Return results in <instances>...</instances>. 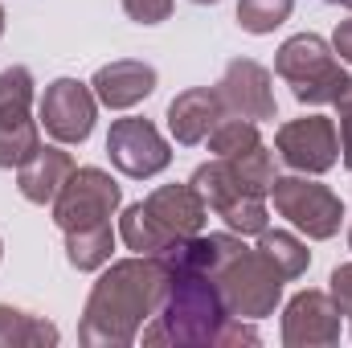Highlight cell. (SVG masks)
Instances as JSON below:
<instances>
[{
	"label": "cell",
	"mask_w": 352,
	"mask_h": 348,
	"mask_svg": "<svg viewBox=\"0 0 352 348\" xmlns=\"http://www.w3.org/2000/svg\"><path fill=\"white\" fill-rule=\"evenodd\" d=\"M168 291V266L152 254L111 262L94 283L78 324L82 345H131Z\"/></svg>",
	"instance_id": "1"
},
{
	"label": "cell",
	"mask_w": 352,
	"mask_h": 348,
	"mask_svg": "<svg viewBox=\"0 0 352 348\" xmlns=\"http://www.w3.org/2000/svg\"><path fill=\"white\" fill-rule=\"evenodd\" d=\"M230 312L213 274L168 270V291L144 328V345H217Z\"/></svg>",
	"instance_id": "2"
},
{
	"label": "cell",
	"mask_w": 352,
	"mask_h": 348,
	"mask_svg": "<svg viewBox=\"0 0 352 348\" xmlns=\"http://www.w3.org/2000/svg\"><path fill=\"white\" fill-rule=\"evenodd\" d=\"M274 70H278V78L291 87V94H295L299 102H311V107L336 102V94L349 83L344 66L332 58L328 41L316 37V33H295V37H287V41L278 45V54H274Z\"/></svg>",
	"instance_id": "3"
},
{
	"label": "cell",
	"mask_w": 352,
	"mask_h": 348,
	"mask_svg": "<svg viewBox=\"0 0 352 348\" xmlns=\"http://www.w3.org/2000/svg\"><path fill=\"white\" fill-rule=\"evenodd\" d=\"M213 279H217V291L226 299V312L238 316V320H263V316H270L278 307L283 283H287L278 274V266L266 259L263 250H250V246H242Z\"/></svg>",
	"instance_id": "4"
},
{
	"label": "cell",
	"mask_w": 352,
	"mask_h": 348,
	"mask_svg": "<svg viewBox=\"0 0 352 348\" xmlns=\"http://www.w3.org/2000/svg\"><path fill=\"white\" fill-rule=\"evenodd\" d=\"M270 197H274V209L295 226L303 230L307 238L324 242V238H336L340 234V221H344V201L320 184V180H307V176H278L270 184Z\"/></svg>",
	"instance_id": "5"
},
{
	"label": "cell",
	"mask_w": 352,
	"mask_h": 348,
	"mask_svg": "<svg viewBox=\"0 0 352 348\" xmlns=\"http://www.w3.org/2000/svg\"><path fill=\"white\" fill-rule=\"evenodd\" d=\"M119 201H123V188L102 168H74V173L66 176L62 193L54 197V221H58L62 234L90 230V226L111 221V213L119 209Z\"/></svg>",
	"instance_id": "6"
},
{
	"label": "cell",
	"mask_w": 352,
	"mask_h": 348,
	"mask_svg": "<svg viewBox=\"0 0 352 348\" xmlns=\"http://www.w3.org/2000/svg\"><path fill=\"white\" fill-rule=\"evenodd\" d=\"M107 156L119 173L135 176V180H148V176L164 173L173 164L168 140L148 119H115L107 131Z\"/></svg>",
	"instance_id": "7"
},
{
	"label": "cell",
	"mask_w": 352,
	"mask_h": 348,
	"mask_svg": "<svg viewBox=\"0 0 352 348\" xmlns=\"http://www.w3.org/2000/svg\"><path fill=\"white\" fill-rule=\"evenodd\" d=\"M274 148L295 173L320 176L340 160V131L328 115H303V119H291L278 127Z\"/></svg>",
	"instance_id": "8"
},
{
	"label": "cell",
	"mask_w": 352,
	"mask_h": 348,
	"mask_svg": "<svg viewBox=\"0 0 352 348\" xmlns=\"http://www.w3.org/2000/svg\"><path fill=\"white\" fill-rule=\"evenodd\" d=\"M41 127L58 140V144H82L90 131H94V119H98V98L87 83L78 78H58L50 83L41 94Z\"/></svg>",
	"instance_id": "9"
},
{
	"label": "cell",
	"mask_w": 352,
	"mask_h": 348,
	"mask_svg": "<svg viewBox=\"0 0 352 348\" xmlns=\"http://www.w3.org/2000/svg\"><path fill=\"white\" fill-rule=\"evenodd\" d=\"M340 340V312L324 291H299L283 312L287 348H328Z\"/></svg>",
	"instance_id": "10"
},
{
	"label": "cell",
	"mask_w": 352,
	"mask_h": 348,
	"mask_svg": "<svg viewBox=\"0 0 352 348\" xmlns=\"http://www.w3.org/2000/svg\"><path fill=\"white\" fill-rule=\"evenodd\" d=\"M217 98L226 107V115H242V119H274V90H270V70L250 62V58H234L217 83Z\"/></svg>",
	"instance_id": "11"
},
{
	"label": "cell",
	"mask_w": 352,
	"mask_h": 348,
	"mask_svg": "<svg viewBox=\"0 0 352 348\" xmlns=\"http://www.w3.org/2000/svg\"><path fill=\"white\" fill-rule=\"evenodd\" d=\"M144 209L152 213V221L173 238V246L180 238H192V234H201V226H205V201H201V193L192 188V184H160L156 193H148V201H144Z\"/></svg>",
	"instance_id": "12"
},
{
	"label": "cell",
	"mask_w": 352,
	"mask_h": 348,
	"mask_svg": "<svg viewBox=\"0 0 352 348\" xmlns=\"http://www.w3.org/2000/svg\"><path fill=\"white\" fill-rule=\"evenodd\" d=\"M90 90H94V98H98L102 107H111V111H127V107L144 102V98L156 90V70H152L148 62L119 58V62H111V66H102V70L94 74Z\"/></svg>",
	"instance_id": "13"
},
{
	"label": "cell",
	"mask_w": 352,
	"mask_h": 348,
	"mask_svg": "<svg viewBox=\"0 0 352 348\" xmlns=\"http://www.w3.org/2000/svg\"><path fill=\"white\" fill-rule=\"evenodd\" d=\"M221 115H226V107H221L217 90L192 87V90H184V94L173 98V107H168V131H173L176 144L197 148V144L209 140V131L217 127Z\"/></svg>",
	"instance_id": "14"
},
{
	"label": "cell",
	"mask_w": 352,
	"mask_h": 348,
	"mask_svg": "<svg viewBox=\"0 0 352 348\" xmlns=\"http://www.w3.org/2000/svg\"><path fill=\"white\" fill-rule=\"evenodd\" d=\"M74 168H78V164H74L70 152L45 148V144H41V148L16 168V188H21V197L33 201V205H54V197L62 193L66 176L74 173Z\"/></svg>",
	"instance_id": "15"
},
{
	"label": "cell",
	"mask_w": 352,
	"mask_h": 348,
	"mask_svg": "<svg viewBox=\"0 0 352 348\" xmlns=\"http://www.w3.org/2000/svg\"><path fill=\"white\" fill-rule=\"evenodd\" d=\"M41 148V127L29 107H0V168H21Z\"/></svg>",
	"instance_id": "16"
},
{
	"label": "cell",
	"mask_w": 352,
	"mask_h": 348,
	"mask_svg": "<svg viewBox=\"0 0 352 348\" xmlns=\"http://www.w3.org/2000/svg\"><path fill=\"white\" fill-rule=\"evenodd\" d=\"M33 345H58V328L33 312L0 303V348H33Z\"/></svg>",
	"instance_id": "17"
},
{
	"label": "cell",
	"mask_w": 352,
	"mask_h": 348,
	"mask_svg": "<svg viewBox=\"0 0 352 348\" xmlns=\"http://www.w3.org/2000/svg\"><path fill=\"white\" fill-rule=\"evenodd\" d=\"M221 160H230V168L238 176L242 193H250V197H270V184L278 180V164H274V152H270V148L254 144L250 152L221 156Z\"/></svg>",
	"instance_id": "18"
},
{
	"label": "cell",
	"mask_w": 352,
	"mask_h": 348,
	"mask_svg": "<svg viewBox=\"0 0 352 348\" xmlns=\"http://www.w3.org/2000/svg\"><path fill=\"white\" fill-rule=\"evenodd\" d=\"M111 250H115V230H111V221L66 234V259H70V266H78V270H98V266H107V262H111Z\"/></svg>",
	"instance_id": "19"
},
{
	"label": "cell",
	"mask_w": 352,
	"mask_h": 348,
	"mask_svg": "<svg viewBox=\"0 0 352 348\" xmlns=\"http://www.w3.org/2000/svg\"><path fill=\"white\" fill-rule=\"evenodd\" d=\"M258 250L278 266L283 279H299V274L311 266V250H307L295 234H287V230H263V234H258Z\"/></svg>",
	"instance_id": "20"
},
{
	"label": "cell",
	"mask_w": 352,
	"mask_h": 348,
	"mask_svg": "<svg viewBox=\"0 0 352 348\" xmlns=\"http://www.w3.org/2000/svg\"><path fill=\"white\" fill-rule=\"evenodd\" d=\"M258 140V123L254 119H242V115H221L217 127L209 131V152L213 156H238V152H250Z\"/></svg>",
	"instance_id": "21"
},
{
	"label": "cell",
	"mask_w": 352,
	"mask_h": 348,
	"mask_svg": "<svg viewBox=\"0 0 352 348\" xmlns=\"http://www.w3.org/2000/svg\"><path fill=\"white\" fill-rule=\"evenodd\" d=\"M291 8H295V0H242L238 4V25L246 33L263 37V33H274L291 17Z\"/></svg>",
	"instance_id": "22"
},
{
	"label": "cell",
	"mask_w": 352,
	"mask_h": 348,
	"mask_svg": "<svg viewBox=\"0 0 352 348\" xmlns=\"http://www.w3.org/2000/svg\"><path fill=\"white\" fill-rule=\"evenodd\" d=\"M217 217L234 230V234H263L266 230V205L263 197H238V201H230V205H221L217 209Z\"/></svg>",
	"instance_id": "23"
},
{
	"label": "cell",
	"mask_w": 352,
	"mask_h": 348,
	"mask_svg": "<svg viewBox=\"0 0 352 348\" xmlns=\"http://www.w3.org/2000/svg\"><path fill=\"white\" fill-rule=\"evenodd\" d=\"M33 102V74L25 66H8L0 74V107H29Z\"/></svg>",
	"instance_id": "24"
},
{
	"label": "cell",
	"mask_w": 352,
	"mask_h": 348,
	"mask_svg": "<svg viewBox=\"0 0 352 348\" xmlns=\"http://www.w3.org/2000/svg\"><path fill=\"white\" fill-rule=\"evenodd\" d=\"M123 8L140 25H160V21L173 17V0H123Z\"/></svg>",
	"instance_id": "25"
},
{
	"label": "cell",
	"mask_w": 352,
	"mask_h": 348,
	"mask_svg": "<svg viewBox=\"0 0 352 348\" xmlns=\"http://www.w3.org/2000/svg\"><path fill=\"white\" fill-rule=\"evenodd\" d=\"M328 295H332L336 312H340V316H349V324H352V262L332 270V287H328Z\"/></svg>",
	"instance_id": "26"
},
{
	"label": "cell",
	"mask_w": 352,
	"mask_h": 348,
	"mask_svg": "<svg viewBox=\"0 0 352 348\" xmlns=\"http://www.w3.org/2000/svg\"><path fill=\"white\" fill-rule=\"evenodd\" d=\"M332 50L340 54V62H352V17L336 25V33H332Z\"/></svg>",
	"instance_id": "27"
},
{
	"label": "cell",
	"mask_w": 352,
	"mask_h": 348,
	"mask_svg": "<svg viewBox=\"0 0 352 348\" xmlns=\"http://www.w3.org/2000/svg\"><path fill=\"white\" fill-rule=\"evenodd\" d=\"M336 111H340V123H352V78L344 83V90L336 94Z\"/></svg>",
	"instance_id": "28"
},
{
	"label": "cell",
	"mask_w": 352,
	"mask_h": 348,
	"mask_svg": "<svg viewBox=\"0 0 352 348\" xmlns=\"http://www.w3.org/2000/svg\"><path fill=\"white\" fill-rule=\"evenodd\" d=\"M0 37H4V8H0Z\"/></svg>",
	"instance_id": "29"
},
{
	"label": "cell",
	"mask_w": 352,
	"mask_h": 348,
	"mask_svg": "<svg viewBox=\"0 0 352 348\" xmlns=\"http://www.w3.org/2000/svg\"><path fill=\"white\" fill-rule=\"evenodd\" d=\"M328 4H349V8H352V0H328Z\"/></svg>",
	"instance_id": "30"
},
{
	"label": "cell",
	"mask_w": 352,
	"mask_h": 348,
	"mask_svg": "<svg viewBox=\"0 0 352 348\" xmlns=\"http://www.w3.org/2000/svg\"><path fill=\"white\" fill-rule=\"evenodd\" d=\"M192 4H217V0H192Z\"/></svg>",
	"instance_id": "31"
},
{
	"label": "cell",
	"mask_w": 352,
	"mask_h": 348,
	"mask_svg": "<svg viewBox=\"0 0 352 348\" xmlns=\"http://www.w3.org/2000/svg\"><path fill=\"white\" fill-rule=\"evenodd\" d=\"M349 250H352V230H349Z\"/></svg>",
	"instance_id": "32"
},
{
	"label": "cell",
	"mask_w": 352,
	"mask_h": 348,
	"mask_svg": "<svg viewBox=\"0 0 352 348\" xmlns=\"http://www.w3.org/2000/svg\"><path fill=\"white\" fill-rule=\"evenodd\" d=\"M0 254H4V242H0Z\"/></svg>",
	"instance_id": "33"
}]
</instances>
